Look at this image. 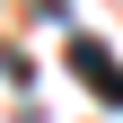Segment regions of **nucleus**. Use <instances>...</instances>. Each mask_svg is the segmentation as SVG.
<instances>
[{
    "instance_id": "1",
    "label": "nucleus",
    "mask_w": 123,
    "mask_h": 123,
    "mask_svg": "<svg viewBox=\"0 0 123 123\" xmlns=\"http://www.w3.org/2000/svg\"><path fill=\"white\" fill-rule=\"evenodd\" d=\"M70 70H79V79L97 88V97H114V105H123V62L105 53L97 35H70Z\"/></svg>"
}]
</instances>
